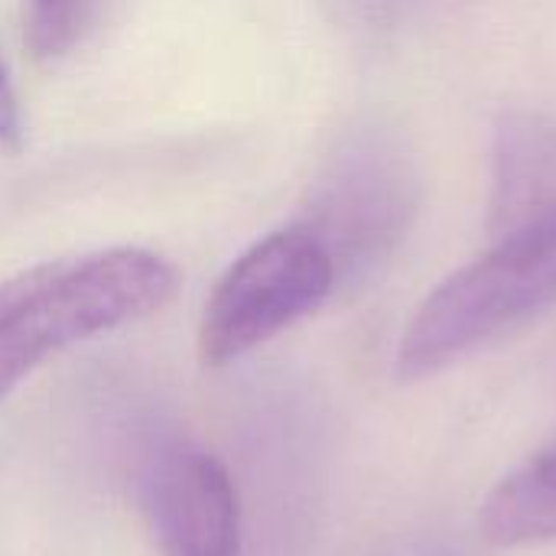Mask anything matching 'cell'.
Segmentation results:
<instances>
[{
    "label": "cell",
    "mask_w": 556,
    "mask_h": 556,
    "mask_svg": "<svg viewBox=\"0 0 556 556\" xmlns=\"http://www.w3.org/2000/svg\"><path fill=\"white\" fill-rule=\"evenodd\" d=\"M176 267L143 248L46 261L0 283V401L46 358L160 309Z\"/></svg>",
    "instance_id": "1"
},
{
    "label": "cell",
    "mask_w": 556,
    "mask_h": 556,
    "mask_svg": "<svg viewBox=\"0 0 556 556\" xmlns=\"http://www.w3.org/2000/svg\"><path fill=\"white\" fill-rule=\"evenodd\" d=\"M556 306V212L492 235V248L450 274L410 316L397 378L420 381L511 336Z\"/></svg>",
    "instance_id": "2"
},
{
    "label": "cell",
    "mask_w": 556,
    "mask_h": 556,
    "mask_svg": "<svg viewBox=\"0 0 556 556\" xmlns=\"http://www.w3.org/2000/svg\"><path fill=\"white\" fill-rule=\"evenodd\" d=\"M323 238L296 222L251 244L215 283L199 323V355L225 368L316 313L339 287Z\"/></svg>",
    "instance_id": "3"
},
{
    "label": "cell",
    "mask_w": 556,
    "mask_h": 556,
    "mask_svg": "<svg viewBox=\"0 0 556 556\" xmlns=\"http://www.w3.org/2000/svg\"><path fill=\"white\" fill-rule=\"evenodd\" d=\"M417 205L404 153L375 134L349 140L326 169L309 225L329 248L339 280L368 274L407 231Z\"/></svg>",
    "instance_id": "4"
},
{
    "label": "cell",
    "mask_w": 556,
    "mask_h": 556,
    "mask_svg": "<svg viewBox=\"0 0 556 556\" xmlns=\"http://www.w3.org/2000/svg\"><path fill=\"white\" fill-rule=\"evenodd\" d=\"M137 492L163 556H238L241 515L228 469L179 433L150 437Z\"/></svg>",
    "instance_id": "5"
},
{
    "label": "cell",
    "mask_w": 556,
    "mask_h": 556,
    "mask_svg": "<svg viewBox=\"0 0 556 556\" xmlns=\"http://www.w3.org/2000/svg\"><path fill=\"white\" fill-rule=\"evenodd\" d=\"M556 212V124L508 114L495 134V195L489 231H505Z\"/></svg>",
    "instance_id": "6"
},
{
    "label": "cell",
    "mask_w": 556,
    "mask_h": 556,
    "mask_svg": "<svg viewBox=\"0 0 556 556\" xmlns=\"http://www.w3.org/2000/svg\"><path fill=\"white\" fill-rule=\"evenodd\" d=\"M479 528L485 541L502 547L556 541V443L495 485Z\"/></svg>",
    "instance_id": "7"
},
{
    "label": "cell",
    "mask_w": 556,
    "mask_h": 556,
    "mask_svg": "<svg viewBox=\"0 0 556 556\" xmlns=\"http://www.w3.org/2000/svg\"><path fill=\"white\" fill-rule=\"evenodd\" d=\"M101 0H26V42L39 59H62L88 33Z\"/></svg>",
    "instance_id": "8"
},
{
    "label": "cell",
    "mask_w": 556,
    "mask_h": 556,
    "mask_svg": "<svg viewBox=\"0 0 556 556\" xmlns=\"http://www.w3.org/2000/svg\"><path fill=\"white\" fill-rule=\"evenodd\" d=\"M20 101L10 81V72L0 59V147H16L20 143Z\"/></svg>",
    "instance_id": "9"
},
{
    "label": "cell",
    "mask_w": 556,
    "mask_h": 556,
    "mask_svg": "<svg viewBox=\"0 0 556 556\" xmlns=\"http://www.w3.org/2000/svg\"><path fill=\"white\" fill-rule=\"evenodd\" d=\"M375 13H401V10H407L410 3H417V0H365Z\"/></svg>",
    "instance_id": "10"
}]
</instances>
